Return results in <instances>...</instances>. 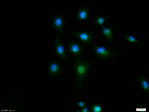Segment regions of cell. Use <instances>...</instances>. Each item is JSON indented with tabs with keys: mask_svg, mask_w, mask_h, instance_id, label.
Instances as JSON below:
<instances>
[{
	"mask_svg": "<svg viewBox=\"0 0 149 112\" xmlns=\"http://www.w3.org/2000/svg\"><path fill=\"white\" fill-rule=\"evenodd\" d=\"M91 67V63L84 60L77 59L74 64L75 86L77 90H81Z\"/></svg>",
	"mask_w": 149,
	"mask_h": 112,
	"instance_id": "cell-1",
	"label": "cell"
},
{
	"mask_svg": "<svg viewBox=\"0 0 149 112\" xmlns=\"http://www.w3.org/2000/svg\"><path fill=\"white\" fill-rule=\"evenodd\" d=\"M93 50L96 56L99 59H107L116 55V51L98 45H94Z\"/></svg>",
	"mask_w": 149,
	"mask_h": 112,
	"instance_id": "cell-2",
	"label": "cell"
},
{
	"mask_svg": "<svg viewBox=\"0 0 149 112\" xmlns=\"http://www.w3.org/2000/svg\"><path fill=\"white\" fill-rule=\"evenodd\" d=\"M54 49L55 53L60 60L63 62L68 61V54L65 50L63 44L59 37L57 36L54 43Z\"/></svg>",
	"mask_w": 149,
	"mask_h": 112,
	"instance_id": "cell-3",
	"label": "cell"
},
{
	"mask_svg": "<svg viewBox=\"0 0 149 112\" xmlns=\"http://www.w3.org/2000/svg\"><path fill=\"white\" fill-rule=\"evenodd\" d=\"M52 29L58 33H61L65 28V20L60 14H55L52 19Z\"/></svg>",
	"mask_w": 149,
	"mask_h": 112,
	"instance_id": "cell-4",
	"label": "cell"
},
{
	"mask_svg": "<svg viewBox=\"0 0 149 112\" xmlns=\"http://www.w3.org/2000/svg\"><path fill=\"white\" fill-rule=\"evenodd\" d=\"M74 35L84 44H89L94 38V35L88 31H77L74 32Z\"/></svg>",
	"mask_w": 149,
	"mask_h": 112,
	"instance_id": "cell-5",
	"label": "cell"
},
{
	"mask_svg": "<svg viewBox=\"0 0 149 112\" xmlns=\"http://www.w3.org/2000/svg\"><path fill=\"white\" fill-rule=\"evenodd\" d=\"M69 52L75 56H81L83 53V49L80 44L76 41H70L67 44Z\"/></svg>",
	"mask_w": 149,
	"mask_h": 112,
	"instance_id": "cell-6",
	"label": "cell"
},
{
	"mask_svg": "<svg viewBox=\"0 0 149 112\" xmlns=\"http://www.w3.org/2000/svg\"><path fill=\"white\" fill-rule=\"evenodd\" d=\"M62 71L61 66L58 62L52 61L49 65L48 74L51 77H56L58 76Z\"/></svg>",
	"mask_w": 149,
	"mask_h": 112,
	"instance_id": "cell-7",
	"label": "cell"
},
{
	"mask_svg": "<svg viewBox=\"0 0 149 112\" xmlns=\"http://www.w3.org/2000/svg\"><path fill=\"white\" fill-rule=\"evenodd\" d=\"M90 14V10L87 7L81 8L77 13V17L79 20H83L87 19Z\"/></svg>",
	"mask_w": 149,
	"mask_h": 112,
	"instance_id": "cell-8",
	"label": "cell"
},
{
	"mask_svg": "<svg viewBox=\"0 0 149 112\" xmlns=\"http://www.w3.org/2000/svg\"><path fill=\"white\" fill-rule=\"evenodd\" d=\"M103 34L107 40H111L113 34L112 28L104 27L103 29Z\"/></svg>",
	"mask_w": 149,
	"mask_h": 112,
	"instance_id": "cell-9",
	"label": "cell"
},
{
	"mask_svg": "<svg viewBox=\"0 0 149 112\" xmlns=\"http://www.w3.org/2000/svg\"><path fill=\"white\" fill-rule=\"evenodd\" d=\"M139 83L142 88L146 92H149V85L148 81L145 79L141 77L139 79Z\"/></svg>",
	"mask_w": 149,
	"mask_h": 112,
	"instance_id": "cell-10",
	"label": "cell"
},
{
	"mask_svg": "<svg viewBox=\"0 0 149 112\" xmlns=\"http://www.w3.org/2000/svg\"><path fill=\"white\" fill-rule=\"evenodd\" d=\"M106 19V17H104V16H99L96 19V23L100 25H102Z\"/></svg>",
	"mask_w": 149,
	"mask_h": 112,
	"instance_id": "cell-11",
	"label": "cell"
},
{
	"mask_svg": "<svg viewBox=\"0 0 149 112\" xmlns=\"http://www.w3.org/2000/svg\"><path fill=\"white\" fill-rule=\"evenodd\" d=\"M124 37L126 39H127L128 41H130V42H133V43H139V41L138 40L135 39L133 37L131 36L125 35Z\"/></svg>",
	"mask_w": 149,
	"mask_h": 112,
	"instance_id": "cell-12",
	"label": "cell"
},
{
	"mask_svg": "<svg viewBox=\"0 0 149 112\" xmlns=\"http://www.w3.org/2000/svg\"><path fill=\"white\" fill-rule=\"evenodd\" d=\"M93 112H101L102 111L101 107L98 105H95V106H93Z\"/></svg>",
	"mask_w": 149,
	"mask_h": 112,
	"instance_id": "cell-13",
	"label": "cell"
},
{
	"mask_svg": "<svg viewBox=\"0 0 149 112\" xmlns=\"http://www.w3.org/2000/svg\"><path fill=\"white\" fill-rule=\"evenodd\" d=\"M78 105L80 107H84L86 106V104L84 102H78Z\"/></svg>",
	"mask_w": 149,
	"mask_h": 112,
	"instance_id": "cell-14",
	"label": "cell"
},
{
	"mask_svg": "<svg viewBox=\"0 0 149 112\" xmlns=\"http://www.w3.org/2000/svg\"><path fill=\"white\" fill-rule=\"evenodd\" d=\"M81 111L83 112H89V109H88L87 108H86V107H84V108L83 109H82V110H81Z\"/></svg>",
	"mask_w": 149,
	"mask_h": 112,
	"instance_id": "cell-15",
	"label": "cell"
}]
</instances>
